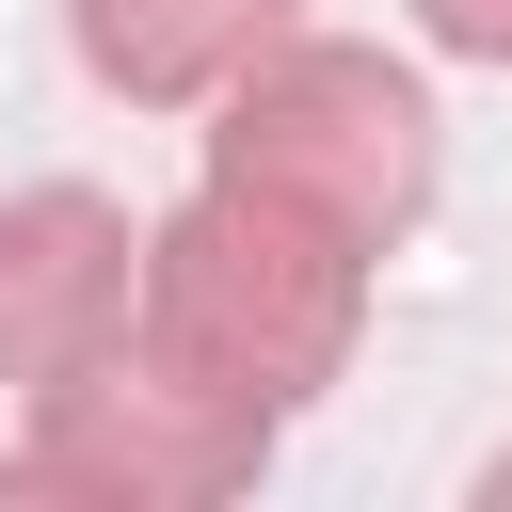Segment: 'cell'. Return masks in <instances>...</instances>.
Masks as SVG:
<instances>
[{
	"mask_svg": "<svg viewBox=\"0 0 512 512\" xmlns=\"http://www.w3.org/2000/svg\"><path fill=\"white\" fill-rule=\"evenodd\" d=\"M368 240H336L320 208H288V192H256V176H208L192 208H160L144 224V352H176L192 384H224V400H256V416H304L336 368H352V336H368Z\"/></svg>",
	"mask_w": 512,
	"mask_h": 512,
	"instance_id": "obj_1",
	"label": "cell"
},
{
	"mask_svg": "<svg viewBox=\"0 0 512 512\" xmlns=\"http://www.w3.org/2000/svg\"><path fill=\"white\" fill-rule=\"evenodd\" d=\"M208 176H256L288 208H320L336 240L400 256L432 224V176H448V128H432V80L352 48V32H272L224 96H208Z\"/></svg>",
	"mask_w": 512,
	"mask_h": 512,
	"instance_id": "obj_2",
	"label": "cell"
},
{
	"mask_svg": "<svg viewBox=\"0 0 512 512\" xmlns=\"http://www.w3.org/2000/svg\"><path fill=\"white\" fill-rule=\"evenodd\" d=\"M272 432H288V416H256V400L192 384L176 352L112 336L96 368L32 384L16 496H80V512H208V496H240V480L272 464Z\"/></svg>",
	"mask_w": 512,
	"mask_h": 512,
	"instance_id": "obj_3",
	"label": "cell"
},
{
	"mask_svg": "<svg viewBox=\"0 0 512 512\" xmlns=\"http://www.w3.org/2000/svg\"><path fill=\"white\" fill-rule=\"evenodd\" d=\"M144 320V224L80 176L0 192V384H64Z\"/></svg>",
	"mask_w": 512,
	"mask_h": 512,
	"instance_id": "obj_4",
	"label": "cell"
},
{
	"mask_svg": "<svg viewBox=\"0 0 512 512\" xmlns=\"http://www.w3.org/2000/svg\"><path fill=\"white\" fill-rule=\"evenodd\" d=\"M304 0H64V48L96 64V96L128 112H208Z\"/></svg>",
	"mask_w": 512,
	"mask_h": 512,
	"instance_id": "obj_5",
	"label": "cell"
},
{
	"mask_svg": "<svg viewBox=\"0 0 512 512\" xmlns=\"http://www.w3.org/2000/svg\"><path fill=\"white\" fill-rule=\"evenodd\" d=\"M416 32L448 64H512V0H416Z\"/></svg>",
	"mask_w": 512,
	"mask_h": 512,
	"instance_id": "obj_6",
	"label": "cell"
}]
</instances>
